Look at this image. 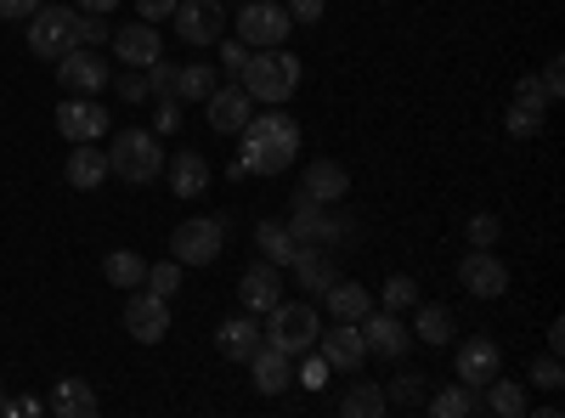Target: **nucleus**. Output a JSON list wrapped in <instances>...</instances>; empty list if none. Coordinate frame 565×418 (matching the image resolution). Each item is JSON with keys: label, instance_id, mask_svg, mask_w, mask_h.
<instances>
[{"label": "nucleus", "instance_id": "603ef678", "mask_svg": "<svg viewBox=\"0 0 565 418\" xmlns=\"http://www.w3.org/2000/svg\"><path fill=\"white\" fill-rule=\"evenodd\" d=\"M514 97H532V103H548V97H543V85H537V79H532V74H526V79H521V85H514Z\"/></svg>", "mask_w": 565, "mask_h": 418}, {"label": "nucleus", "instance_id": "5701e85b", "mask_svg": "<svg viewBox=\"0 0 565 418\" xmlns=\"http://www.w3.org/2000/svg\"><path fill=\"white\" fill-rule=\"evenodd\" d=\"M108 175H114V170H108V153H103V148L74 142V153H68V187H79V193H97Z\"/></svg>", "mask_w": 565, "mask_h": 418}, {"label": "nucleus", "instance_id": "393cba45", "mask_svg": "<svg viewBox=\"0 0 565 418\" xmlns=\"http://www.w3.org/2000/svg\"><path fill=\"white\" fill-rule=\"evenodd\" d=\"M170 187H175V199H204L210 164H204L199 153H175V159H170Z\"/></svg>", "mask_w": 565, "mask_h": 418}, {"label": "nucleus", "instance_id": "f03ea898", "mask_svg": "<svg viewBox=\"0 0 565 418\" xmlns=\"http://www.w3.org/2000/svg\"><path fill=\"white\" fill-rule=\"evenodd\" d=\"M238 79L255 103H289L300 90V57L282 52V45H266V52H249V68Z\"/></svg>", "mask_w": 565, "mask_h": 418}, {"label": "nucleus", "instance_id": "ddd939ff", "mask_svg": "<svg viewBox=\"0 0 565 418\" xmlns=\"http://www.w3.org/2000/svg\"><path fill=\"white\" fill-rule=\"evenodd\" d=\"M249 114H255V97H249L244 85H226V90H210V97H204V119L221 136H238L249 125Z\"/></svg>", "mask_w": 565, "mask_h": 418}, {"label": "nucleus", "instance_id": "39448f33", "mask_svg": "<svg viewBox=\"0 0 565 418\" xmlns=\"http://www.w3.org/2000/svg\"><path fill=\"white\" fill-rule=\"evenodd\" d=\"M79 45V34H74V12L68 7H40L29 12V52L34 57H45V63H57L63 52H74Z\"/></svg>", "mask_w": 565, "mask_h": 418}, {"label": "nucleus", "instance_id": "c03bdc74", "mask_svg": "<svg viewBox=\"0 0 565 418\" xmlns=\"http://www.w3.org/2000/svg\"><path fill=\"white\" fill-rule=\"evenodd\" d=\"M469 244L492 249V244H498V215H476V221H469Z\"/></svg>", "mask_w": 565, "mask_h": 418}, {"label": "nucleus", "instance_id": "20e7f679", "mask_svg": "<svg viewBox=\"0 0 565 418\" xmlns=\"http://www.w3.org/2000/svg\"><path fill=\"white\" fill-rule=\"evenodd\" d=\"M317 334H322V322H317L311 300H277V306L266 311V340H271L277 351L306 356V351L317 345Z\"/></svg>", "mask_w": 565, "mask_h": 418}, {"label": "nucleus", "instance_id": "6ab92c4d", "mask_svg": "<svg viewBox=\"0 0 565 418\" xmlns=\"http://www.w3.org/2000/svg\"><path fill=\"white\" fill-rule=\"evenodd\" d=\"M249 374H255V390H260V396H282V390H289V379H295L289 351H277L271 340H260L255 356H249Z\"/></svg>", "mask_w": 565, "mask_h": 418}, {"label": "nucleus", "instance_id": "7ed1b4c3", "mask_svg": "<svg viewBox=\"0 0 565 418\" xmlns=\"http://www.w3.org/2000/svg\"><path fill=\"white\" fill-rule=\"evenodd\" d=\"M108 170L125 175L130 187H148V181H159V175H164L159 136H153V130H119L114 148H108Z\"/></svg>", "mask_w": 565, "mask_h": 418}, {"label": "nucleus", "instance_id": "aec40b11", "mask_svg": "<svg viewBox=\"0 0 565 418\" xmlns=\"http://www.w3.org/2000/svg\"><path fill=\"white\" fill-rule=\"evenodd\" d=\"M317 345H322V362L340 367V374H356V367L367 362V345H362V329H356V322H340L334 334H317Z\"/></svg>", "mask_w": 565, "mask_h": 418}, {"label": "nucleus", "instance_id": "de8ad7c7", "mask_svg": "<svg viewBox=\"0 0 565 418\" xmlns=\"http://www.w3.org/2000/svg\"><path fill=\"white\" fill-rule=\"evenodd\" d=\"M537 85H543V97H548V103H559V90H565V68H559V57L543 68V79H537Z\"/></svg>", "mask_w": 565, "mask_h": 418}, {"label": "nucleus", "instance_id": "c756f323", "mask_svg": "<svg viewBox=\"0 0 565 418\" xmlns=\"http://www.w3.org/2000/svg\"><path fill=\"white\" fill-rule=\"evenodd\" d=\"M289 266L300 271V289H306V294H322L328 283H334V260H328V255H311L306 244H300V255H295Z\"/></svg>", "mask_w": 565, "mask_h": 418}, {"label": "nucleus", "instance_id": "58836bf2", "mask_svg": "<svg viewBox=\"0 0 565 418\" xmlns=\"http://www.w3.org/2000/svg\"><path fill=\"white\" fill-rule=\"evenodd\" d=\"M74 34H79L85 45H97V40H108V23H103V12H74Z\"/></svg>", "mask_w": 565, "mask_h": 418}, {"label": "nucleus", "instance_id": "f8f14e48", "mask_svg": "<svg viewBox=\"0 0 565 418\" xmlns=\"http://www.w3.org/2000/svg\"><path fill=\"white\" fill-rule=\"evenodd\" d=\"M175 34L186 45H215L221 29H226V12H221V0H175Z\"/></svg>", "mask_w": 565, "mask_h": 418}, {"label": "nucleus", "instance_id": "09e8293b", "mask_svg": "<svg viewBox=\"0 0 565 418\" xmlns=\"http://www.w3.org/2000/svg\"><path fill=\"white\" fill-rule=\"evenodd\" d=\"M322 7H328V0H289V18H295V23H317Z\"/></svg>", "mask_w": 565, "mask_h": 418}, {"label": "nucleus", "instance_id": "0eeeda50", "mask_svg": "<svg viewBox=\"0 0 565 418\" xmlns=\"http://www.w3.org/2000/svg\"><path fill=\"white\" fill-rule=\"evenodd\" d=\"M295 29L289 7H277V0H249V7L238 12V40L249 45V52H266V45H282Z\"/></svg>", "mask_w": 565, "mask_h": 418}, {"label": "nucleus", "instance_id": "864d4df0", "mask_svg": "<svg viewBox=\"0 0 565 418\" xmlns=\"http://www.w3.org/2000/svg\"><path fill=\"white\" fill-rule=\"evenodd\" d=\"M74 7H79V12H103V18H108V12L119 7V0H74Z\"/></svg>", "mask_w": 565, "mask_h": 418}, {"label": "nucleus", "instance_id": "79ce46f5", "mask_svg": "<svg viewBox=\"0 0 565 418\" xmlns=\"http://www.w3.org/2000/svg\"><path fill=\"white\" fill-rule=\"evenodd\" d=\"M170 130H181V108H175V97H159V108H153V136H170Z\"/></svg>", "mask_w": 565, "mask_h": 418}, {"label": "nucleus", "instance_id": "2eb2a0df", "mask_svg": "<svg viewBox=\"0 0 565 418\" xmlns=\"http://www.w3.org/2000/svg\"><path fill=\"white\" fill-rule=\"evenodd\" d=\"M57 130L68 136V142H103L108 136V108H97L90 97H68L57 108Z\"/></svg>", "mask_w": 565, "mask_h": 418}, {"label": "nucleus", "instance_id": "72a5a7b5", "mask_svg": "<svg viewBox=\"0 0 565 418\" xmlns=\"http://www.w3.org/2000/svg\"><path fill=\"white\" fill-rule=\"evenodd\" d=\"M413 340H430V345H447V340H452V311H447V306H418V322H413Z\"/></svg>", "mask_w": 565, "mask_h": 418}, {"label": "nucleus", "instance_id": "9d476101", "mask_svg": "<svg viewBox=\"0 0 565 418\" xmlns=\"http://www.w3.org/2000/svg\"><path fill=\"white\" fill-rule=\"evenodd\" d=\"M362 345H367V356H385V362H396V356H407V345H413V329H402V317L396 311H385V306H373L362 322Z\"/></svg>", "mask_w": 565, "mask_h": 418}, {"label": "nucleus", "instance_id": "3c124183", "mask_svg": "<svg viewBox=\"0 0 565 418\" xmlns=\"http://www.w3.org/2000/svg\"><path fill=\"white\" fill-rule=\"evenodd\" d=\"M40 0H0V18H29Z\"/></svg>", "mask_w": 565, "mask_h": 418}, {"label": "nucleus", "instance_id": "c9c22d12", "mask_svg": "<svg viewBox=\"0 0 565 418\" xmlns=\"http://www.w3.org/2000/svg\"><path fill=\"white\" fill-rule=\"evenodd\" d=\"M141 283H148L153 294H164V300H170V294L181 289V260H159V266H148V277H141Z\"/></svg>", "mask_w": 565, "mask_h": 418}, {"label": "nucleus", "instance_id": "f3484780", "mask_svg": "<svg viewBox=\"0 0 565 418\" xmlns=\"http://www.w3.org/2000/svg\"><path fill=\"white\" fill-rule=\"evenodd\" d=\"M282 226L295 232V244H328V249H334V244L345 238V226H340V221H328L322 204H311V199H300V193H295V215L282 221Z\"/></svg>", "mask_w": 565, "mask_h": 418}, {"label": "nucleus", "instance_id": "a878e982", "mask_svg": "<svg viewBox=\"0 0 565 418\" xmlns=\"http://www.w3.org/2000/svg\"><path fill=\"white\" fill-rule=\"evenodd\" d=\"M255 244H260V260H271L277 271H282V266H289V260L300 255L295 232L282 226V221H260V226H255Z\"/></svg>", "mask_w": 565, "mask_h": 418}, {"label": "nucleus", "instance_id": "6e6552de", "mask_svg": "<svg viewBox=\"0 0 565 418\" xmlns=\"http://www.w3.org/2000/svg\"><path fill=\"white\" fill-rule=\"evenodd\" d=\"M125 334H130L136 345H159V340L170 334V300L153 294V289H136V294L125 300Z\"/></svg>", "mask_w": 565, "mask_h": 418}, {"label": "nucleus", "instance_id": "f257e3e1", "mask_svg": "<svg viewBox=\"0 0 565 418\" xmlns=\"http://www.w3.org/2000/svg\"><path fill=\"white\" fill-rule=\"evenodd\" d=\"M244 136V170H255V175H282V170H289L295 164V153H300V125L289 119V114H249V125L238 130Z\"/></svg>", "mask_w": 565, "mask_h": 418}, {"label": "nucleus", "instance_id": "8fccbe9b", "mask_svg": "<svg viewBox=\"0 0 565 418\" xmlns=\"http://www.w3.org/2000/svg\"><path fill=\"white\" fill-rule=\"evenodd\" d=\"M136 12H141V23H159L175 12V0H136Z\"/></svg>", "mask_w": 565, "mask_h": 418}, {"label": "nucleus", "instance_id": "4be33fe9", "mask_svg": "<svg viewBox=\"0 0 565 418\" xmlns=\"http://www.w3.org/2000/svg\"><path fill=\"white\" fill-rule=\"evenodd\" d=\"M260 340H266V334H260V322H255L249 311H244V317H226L221 329H215V351H221L226 362H249Z\"/></svg>", "mask_w": 565, "mask_h": 418}, {"label": "nucleus", "instance_id": "7c9ffc66", "mask_svg": "<svg viewBox=\"0 0 565 418\" xmlns=\"http://www.w3.org/2000/svg\"><path fill=\"white\" fill-rule=\"evenodd\" d=\"M103 277H108L114 289H141V277H148V260L130 255V249H114V255L103 260Z\"/></svg>", "mask_w": 565, "mask_h": 418}, {"label": "nucleus", "instance_id": "cd10ccee", "mask_svg": "<svg viewBox=\"0 0 565 418\" xmlns=\"http://www.w3.org/2000/svg\"><path fill=\"white\" fill-rule=\"evenodd\" d=\"M481 412H498V418H526V390L509 385V379H492L481 390Z\"/></svg>", "mask_w": 565, "mask_h": 418}, {"label": "nucleus", "instance_id": "a211bd4d", "mask_svg": "<svg viewBox=\"0 0 565 418\" xmlns=\"http://www.w3.org/2000/svg\"><path fill=\"white\" fill-rule=\"evenodd\" d=\"M351 193V175H345V164H334V159H311L306 164V181H300V199H311V204H340Z\"/></svg>", "mask_w": 565, "mask_h": 418}, {"label": "nucleus", "instance_id": "bb28decb", "mask_svg": "<svg viewBox=\"0 0 565 418\" xmlns=\"http://www.w3.org/2000/svg\"><path fill=\"white\" fill-rule=\"evenodd\" d=\"M52 412H63V418H90V412H97V390H90L85 379H57Z\"/></svg>", "mask_w": 565, "mask_h": 418}, {"label": "nucleus", "instance_id": "473e14b6", "mask_svg": "<svg viewBox=\"0 0 565 418\" xmlns=\"http://www.w3.org/2000/svg\"><path fill=\"white\" fill-rule=\"evenodd\" d=\"M210 90H215V68H210V63H186V68H175V97L204 103Z\"/></svg>", "mask_w": 565, "mask_h": 418}, {"label": "nucleus", "instance_id": "4468645a", "mask_svg": "<svg viewBox=\"0 0 565 418\" xmlns=\"http://www.w3.org/2000/svg\"><path fill=\"white\" fill-rule=\"evenodd\" d=\"M498 367H503V351H498L487 334L458 345V385H469V390H487V385L498 379Z\"/></svg>", "mask_w": 565, "mask_h": 418}, {"label": "nucleus", "instance_id": "49530a36", "mask_svg": "<svg viewBox=\"0 0 565 418\" xmlns=\"http://www.w3.org/2000/svg\"><path fill=\"white\" fill-rule=\"evenodd\" d=\"M300 385H306V390H322V385H328V362H322V356H306V367H300Z\"/></svg>", "mask_w": 565, "mask_h": 418}, {"label": "nucleus", "instance_id": "412c9836", "mask_svg": "<svg viewBox=\"0 0 565 418\" xmlns=\"http://www.w3.org/2000/svg\"><path fill=\"white\" fill-rule=\"evenodd\" d=\"M238 300H244V311H249V317H260V311H271V306L282 300V277H277V266H271V260H260V266H249V271H244Z\"/></svg>", "mask_w": 565, "mask_h": 418}, {"label": "nucleus", "instance_id": "5fc2aeb1", "mask_svg": "<svg viewBox=\"0 0 565 418\" xmlns=\"http://www.w3.org/2000/svg\"><path fill=\"white\" fill-rule=\"evenodd\" d=\"M559 345H565V322L554 317V322H548V351H559Z\"/></svg>", "mask_w": 565, "mask_h": 418}, {"label": "nucleus", "instance_id": "ea45409f", "mask_svg": "<svg viewBox=\"0 0 565 418\" xmlns=\"http://www.w3.org/2000/svg\"><path fill=\"white\" fill-rule=\"evenodd\" d=\"M141 74H148V90H159V97H175V63H148Z\"/></svg>", "mask_w": 565, "mask_h": 418}, {"label": "nucleus", "instance_id": "423d86ee", "mask_svg": "<svg viewBox=\"0 0 565 418\" xmlns=\"http://www.w3.org/2000/svg\"><path fill=\"white\" fill-rule=\"evenodd\" d=\"M221 238H226V226L215 215H193V221H181L170 232V260L181 266H210L221 255Z\"/></svg>", "mask_w": 565, "mask_h": 418}, {"label": "nucleus", "instance_id": "9b49d317", "mask_svg": "<svg viewBox=\"0 0 565 418\" xmlns=\"http://www.w3.org/2000/svg\"><path fill=\"white\" fill-rule=\"evenodd\" d=\"M57 79H63L68 97H97V90L114 79V68H108L97 52H85V45H74V52H63V57H57Z\"/></svg>", "mask_w": 565, "mask_h": 418}, {"label": "nucleus", "instance_id": "6e6d98bb", "mask_svg": "<svg viewBox=\"0 0 565 418\" xmlns=\"http://www.w3.org/2000/svg\"><path fill=\"white\" fill-rule=\"evenodd\" d=\"M0 412H7V401H0Z\"/></svg>", "mask_w": 565, "mask_h": 418}, {"label": "nucleus", "instance_id": "1a4fd4ad", "mask_svg": "<svg viewBox=\"0 0 565 418\" xmlns=\"http://www.w3.org/2000/svg\"><path fill=\"white\" fill-rule=\"evenodd\" d=\"M458 283L476 294V300H503L509 294V266L492 255V249H469L458 260Z\"/></svg>", "mask_w": 565, "mask_h": 418}, {"label": "nucleus", "instance_id": "e433bc0d", "mask_svg": "<svg viewBox=\"0 0 565 418\" xmlns=\"http://www.w3.org/2000/svg\"><path fill=\"white\" fill-rule=\"evenodd\" d=\"M407 306H418V283L396 271L391 283H385V311H407Z\"/></svg>", "mask_w": 565, "mask_h": 418}, {"label": "nucleus", "instance_id": "a18cd8bd", "mask_svg": "<svg viewBox=\"0 0 565 418\" xmlns=\"http://www.w3.org/2000/svg\"><path fill=\"white\" fill-rule=\"evenodd\" d=\"M221 68H226V74H244V68H249V45H244V40H226V45H221Z\"/></svg>", "mask_w": 565, "mask_h": 418}, {"label": "nucleus", "instance_id": "4c0bfd02", "mask_svg": "<svg viewBox=\"0 0 565 418\" xmlns=\"http://www.w3.org/2000/svg\"><path fill=\"white\" fill-rule=\"evenodd\" d=\"M532 385H537V390H559V385H565V367H559V351H548L543 362H532Z\"/></svg>", "mask_w": 565, "mask_h": 418}, {"label": "nucleus", "instance_id": "c85d7f7f", "mask_svg": "<svg viewBox=\"0 0 565 418\" xmlns=\"http://www.w3.org/2000/svg\"><path fill=\"white\" fill-rule=\"evenodd\" d=\"M430 412L436 418H476L481 412V390H469V385H447L430 396Z\"/></svg>", "mask_w": 565, "mask_h": 418}, {"label": "nucleus", "instance_id": "f704fd0d", "mask_svg": "<svg viewBox=\"0 0 565 418\" xmlns=\"http://www.w3.org/2000/svg\"><path fill=\"white\" fill-rule=\"evenodd\" d=\"M385 407H391V401H385V390H380V385H367V379H362V385H351V396L340 401V412H345V418H380Z\"/></svg>", "mask_w": 565, "mask_h": 418}, {"label": "nucleus", "instance_id": "dca6fc26", "mask_svg": "<svg viewBox=\"0 0 565 418\" xmlns=\"http://www.w3.org/2000/svg\"><path fill=\"white\" fill-rule=\"evenodd\" d=\"M114 40V57L125 63V68H148V63H159V23H125V29H114L108 34Z\"/></svg>", "mask_w": 565, "mask_h": 418}, {"label": "nucleus", "instance_id": "37998d69", "mask_svg": "<svg viewBox=\"0 0 565 418\" xmlns=\"http://www.w3.org/2000/svg\"><path fill=\"white\" fill-rule=\"evenodd\" d=\"M385 401H396V407H418V401H424V374H407V379H402Z\"/></svg>", "mask_w": 565, "mask_h": 418}, {"label": "nucleus", "instance_id": "a19ab883", "mask_svg": "<svg viewBox=\"0 0 565 418\" xmlns=\"http://www.w3.org/2000/svg\"><path fill=\"white\" fill-rule=\"evenodd\" d=\"M119 97H125V103H148V97H153V90H148V74H141V68L119 74Z\"/></svg>", "mask_w": 565, "mask_h": 418}, {"label": "nucleus", "instance_id": "2f4dec72", "mask_svg": "<svg viewBox=\"0 0 565 418\" xmlns=\"http://www.w3.org/2000/svg\"><path fill=\"white\" fill-rule=\"evenodd\" d=\"M543 114H548V103L514 97V108L503 114V130H509V136H521V142H526V136H537V130H543Z\"/></svg>", "mask_w": 565, "mask_h": 418}, {"label": "nucleus", "instance_id": "b1692460", "mask_svg": "<svg viewBox=\"0 0 565 418\" xmlns=\"http://www.w3.org/2000/svg\"><path fill=\"white\" fill-rule=\"evenodd\" d=\"M322 300H328V311H334L340 322H362L373 311V294L356 283V277H334V283L322 289Z\"/></svg>", "mask_w": 565, "mask_h": 418}]
</instances>
